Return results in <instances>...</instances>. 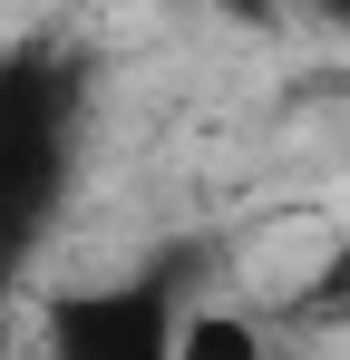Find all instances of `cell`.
<instances>
[{
	"label": "cell",
	"instance_id": "1",
	"mask_svg": "<svg viewBox=\"0 0 350 360\" xmlns=\"http://www.w3.org/2000/svg\"><path fill=\"white\" fill-rule=\"evenodd\" d=\"M68 117H78V78L58 59L0 68V283L20 273V253L39 243L58 185H68Z\"/></svg>",
	"mask_w": 350,
	"mask_h": 360
},
{
	"label": "cell",
	"instance_id": "2",
	"mask_svg": "<svg viewBox=\"0 0 350 360\" xmlns=\"http://www.w3.org/2000/svg\"><path fill=\"white\" fill-rule=\"evenodd\" d=\"M195 273H205V253L175 243L136 283L58 292L49 302V360H175V321H185V283Z\"/></svg>",
	"mask_w": 350,
	"mask_h": 360
},
{
	"label": "cell",
	"instance_id": "3",
	"mask_svg": "<svg viewBox=\"0 0 350 360\" xmlns=\"http://www.w3.org/2000/svg\"><path fill=\"white\" fill-rule=\"evenodd\" d=\"M175 360H273V351H263V321H243V311H185Z\"/></svg>",
	"mask_w": 350,
	"mask_h": 360
},
{
	"label": "cell",
	"instance_id": "4",
	"mask_svg": "<svg viewBox=\"0 0 350 360\" xmlns=\"http://www.w3.org/2000/svg\"><path fill=\"white\" fill-rule=\"evenodd\" d=\"M302 311H311V321H341V331H350V243L321 263V283H311V302H302Z\"/></svg>",
	"mask_w": 350,
	"mask_h": 360
},
{
	"label": "cell",
	"instance_id": "5",
	"mask_svg": "<svg viewBox=\"0 0 350 360\" xmlns=\"http://www.w3.org/2000/svg\"><path fill=\"white\" fill-rule=\"evenodd\" d=\"M214 10H233V20H273L283 0H214Z\"/></svg>",
	"mask_w": 350,
	"mask_h": 360
},
{
	"label": "cell",
	"instance_id": "6",
	"mask_svg": "<svg viewBox=\"0 0 350 360\" xmlns=\"http://www.w3.org/2000/svg\"><path fill=\"white\" fill-rule=\"evenodd\" d=\"M311 10H321V20H341V30H350V0H311Z\"/></svg>",
	"mask_w": 350,
	"mask_h": 360
}]
</instances>
